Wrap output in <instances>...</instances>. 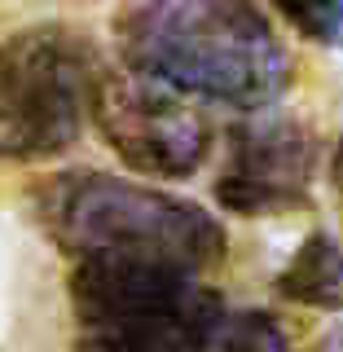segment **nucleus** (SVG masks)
I'll return each mask as SVG.
<instances>
[{"mask_svg": "<svg viewBox=\"0 0 343 352\" xmlns=\"http://www.w3.org/2000/svg\"><path fill=\"white\" fill-rule=\"evenodd\" d=\"M295 36L322 44V49H343V0H269Z\"/></svg>", "mask_w": 343, "mask_h": 352, "instance_id": "8", "label": "nucleus"}, {"mask_svg": "<svg viewBox=\"0 0 343 352\" xmlns=\"http://www.w3.org/2000/svg\"><path fill=\"white\" fill-rule=\"evenodd\" d=\"M75 352H212L220 295L181 269H71Z\"/></svg>", "mask_w": 343, "mask_h": 352, "instance_id": "3", "label": "nucleus"}, {"mask_svg": "<svg viewBox=\"0 0 343 352\" xmlns=\"http://www.w3.org/2000/svg\"><path fill=\"white\" fill-rule=\"evenodd\" d=\"M278 295L300 308L343 313V242L335 234H308L282 264Z\"/></svg>", "mask_w": 343, "mask_h": 352, "instance_id": "7", "label": "nucleus"}, {"mask_svg": "<svg viewBox=\"0 0 343 352\" xmlns=\"http://www.w3.org/2000/svg\"><path fill=\"white\" fill-rule=\"evenodd\" d=\"M330 181H335V190L343 194V137H339L335 154H330Z\"/></svg>", "mask_w": 343, "mask_h": 352, "instance_id": "10", "label": "nucleus"}, {"mask_svg": "<svg viewBox=\"0 0 343 352\" xmlns=\"http://www.w3.org/2000/svg\"><path fill=\"white\" fill-rule=\"evenodd\" d=\"M212 352H291V339L278 326V317L260 313V308H247V313L225 317Z\"/></svg>", "mask_w": 343, "mask_h": 352, "instance_id": "9", "label": "nucleus"}, {"mask_svg": "<svg viewBox=\"0 0 343 352\" xmlns=\"http://www.w3.org/2000/svg\"><path fill=\"white\" fill-rule=\"evenodd\" d=\"M88 119L128 172L159 176V181L194 176L212 146L207 119L185 97L154 80H141L124 66L102 71Z\"/></svg>", "mask_w": 343, "mask_h": 352, "instance_id": "5", "label": "nucleus"}, {"mask_svg": "<svg viewBox=\"0 0 343 352\" xmlns=\"http://www.w3.org/2000/svg\"><path fill=\"white\" fill-rule=\"evenodd\" d=\"M36 220L71 269H181L207 278L225 256V229L207 207L93 168L49 176L36 190Z\"/></svg>", "mask_w": 343, "mask_h": 352, "instance_id": "2", "label": "nucleus"}, {"mask_svg": "<svg viewBox=\"0 0 343 352\" xmlns=\"http://www.w3.org/2000/svg\"><path fill=\"white\" fill-rule=\"evenodd\" d=\"M317 132L300 119H251L229 132L216 203L234 216H286L308 198Z\"/></svg>", "mask_w": 343, "mask_h": 352, "instance_id": "6", "label": "nucleus"}, {"mask_svg": "<svg viewBox=\"0 0 343 352\" xmlns=\"http://www.w3.org/2000/svg\"><path fill=\"white\" fill-rule=\"evenodd\" d=\"M124 71L185 102L238 110L273 106L295 80V58L256 0H132L115 18Z\"/></svg>", "mask_w": 343, "mask_h": 352, "instance_id": "1", "label": "nucleus"}, {"mask_svg": "<svg viewBox=\"0 0 343 352\" xmlns=\"http://www.w3.org/2000/svg\"><path fill=\"white\" fill-rule=\"evenodd\" d=\"M93 40L62 22L0 40V163H49L80 141L102 80Z\"/></svg>", "mask_w": 343, "mask_h": 352, "instance_id": "4", "label": "nucleus"}, {"mask_svg": "<svg viewBox=\"0 0 343 352\" xmlns=\"http://www.w3.org/2000/svg\"><path fill=\"white\" fill-rule=\"evenodd\" d=\"M322 352H343V326L335 330V335H326V344H322Z\"/></svg>", "mask_w": 343, "mask_h": 352, "instance_id": "11", "label": "nucleus"}]
</instances>
